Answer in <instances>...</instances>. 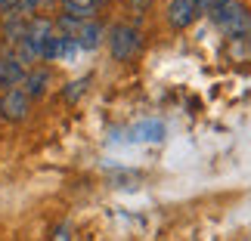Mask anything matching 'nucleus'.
<instances>
[{"instance_id": "obj_1", "label": "nucleus", "mask_w": 251, "mask_h": 241, "mask_svg": "<svg viewBox=\"0 0 251 241\" xmlns=\"http://www.w3.org/2000/svg\"><path fill=\"white\" fill-rule=\"evenodd\" d=\"M208 16H211V22H214L224 34H229V37L251 34V16H248V9L239 3V0H220Z\"/></svg>"}, {"instance_id": "obj_2", "label": "nucleus", "mask_w": 251, "mask_h": 241, "mask_svg": "<svg viewBox=\"0 0 251 241\" xmlns=\"http://www.w3.org/2000/svg\"><path fill=\"white\" fill-rule=\"evenodd\" d=\"M143 37L133 25H112L109 28V53L115 62H130L140 53Z\"/></svg>"}, {"instance_id": "obj_3", "label": "nucleus", "mask_w": 251, "mask_h": 241, "mask_svg": "<svg viewBox=\"0 0 251 241\" xmlns=\"http://www.w3.org/2000/svg\"><path fill=\"white\" fill-rule=\"evenodd\" d=\"M28 111H31V99L22 93V87L0 96V118L3 121H25Z\"/></svg>"}, {"instance_id": "obj_4", "label": "nucleus", "mask_w": 251, "mask_h": 241, "mask_svg": "<svg viewBox=\"0 0 251 241\" xmlns=\"http://www.w3.org/2000/svg\"><path fill=\"white\" fill-rule=\"evenodd\" d=\"M165 16H168V25L174 31H183V28H189L201 13H199L196 0H168V13Z\"/></svg>"}, {"instance_id": "obj_5", "label": "nucleus", "mask_w": 251, "mask_h": 241, "mask_svg": "<svg viewBox=\"0 0 251 241\" xmlns=\"http://www.w3.org/2000/svg\"><path fill=\"white\" fill-rule=\"evenodd\" d=\"M75 53H78V44H75L72 37H62V34L47 37L44 46H41V59H44V62H53V59H72Z\"/></svg>"}, {"instance_id": "obj_6", "label": "nucleus", "mask_w": 251, "mask_h": 241, "mask_svg": "<svg viewBox=\"0 0 251 241\" xmlns=\"http://www.w3.org/2000/svg\"><path fill=\"white\" fill-rule=\"evenodd\" d=\"M22 81H25V65L19 62L16 56H6V59H0V93L16 90Z\"/></svg>"}, {"instance_id": "obj_7", "label": "nucleus", "mask_w": 251, "mask_h": 241, "mask_svg": "<svg viewBox=\"0 0 251 241\" xmlns=\"http://www.w3.org/2000/svg\"><path fill=\"white\" fill-rule=\"evenodd\" d=\"M102 37H105V28L90 19V22H81L78 25V31H75L72 41L78 44V50H96V46L102 44Z\"/></svg>"}, {"instance_id": "obj_8", "label": "nucleus", "mask_w": 251, "mask_h": 241, "mask_svg": "<svg viewBox=\"0 0 251 241\" xmlns=\"http://www.w3.org/2000/svg\"><path fill=\"white\" fill-rule=\"evenodd\" d=\"M130 139L133 142H161L165 139V124L161 121H140L130 127Z\"/></svg>"}, {"instance_id": "obj_9", "label": "nucleus", "mask_w": 251, "mask_h": 241, "mask_svg": "<svg viewBox=\"0 0 251 241\" xmlns=\"http://www.w3.org/2000/svg\"><path fill=\"white\" fill-rule=\"evenodd\" d=\"M22 93L28 99H37V96L47 93V84H50V71L47 68H34V71H25V81H22Z\"/></svg>"}, {"instance_id": "obj_10", "label": "nucleus", "mask_w": 251, "mask_h": 241, "mask_svg": "<svg viewBox=\"0 0 251 241\" xmlns=\"http://www.w3.org/2000/svg\"><path fill=\"white\" fill-rule=\"evenodd\" d=\"M105 0H65V16L78 19V22H90L96 6H102Z\"/></svg>"}, {"instance_id": "obj_11", "label": "nucleus", "mask_w": 251, "mask_h": 241, "mask_svg": "<svg viewBox=\"0 0 251 241\" xmlns=\"http://www.w3.org/2000/svg\"><path fill=\"white\" fill-rule=\"evenodd\" d=\"M87 84H90V78H81V81H72L69 87L62 90V96H65V102H78V96H84V90H87Z\"/></svg>"}, {"instance_id": "obj_12", "label": "nucleus", "mask_w": 251, "mask_h": 241, "mask_svg": "<svg viewBox=\"0 0 251 241\" xmlns=\"http://www.w3.org/2000/svg\"><path fill=\"white\" fill-rule=\"evenodd\" d=\"M0 16L3 19H25L22 16V0H0Z\"/></svg>"}, {"instance_id": "obj_13", "label": "nucleus", "mask_w": 251, "mask_h": 241, "mask_svg": "<svg viewBox=\"0 0 251 241\" xmlns=\"http://www.w3.org/2000/svg\"><path fill=\"white\" fill-rule=\"evenodd\" d=\"M50 241H72V226L69 223H59L53 229V238Z\"/></svg>"}, {"instance_id": "obj_14", "label": "nucleus", "mask_w": 251, "mask_h": 241, "mask_svg": "<svg viewBox=\"0 0 251 241\" xmlns=\"http://www.w3.org/2000/svg\"><path fill=\"white\" fill-rule=\"evenodd\" d=\"M196 3H199V13H211V9L220 3V0H196Z\"/></svg>"}]
</instances>
